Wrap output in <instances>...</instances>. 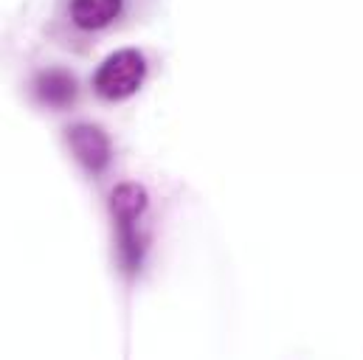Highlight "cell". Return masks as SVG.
Masks as SVG:
<instances>
[{
	"label": "cell",
	"instance_id": "obj_1",
	"mask_svg": "<svg viewBox=\"0 0 363 360\" xmlns=\"http://www.w3.org/2000/svg\"><path fill=\"white\" fill-rule=\"evenodd\" d=\"M110 208H113V217H116V225H118L121 262L127 270H138L141 259H144V248H147L141 220L150 208V194L138 183H121L110 194Z\"/></svg>",
	"mask_w": 363,
	"mask_h": 360
},
{
	"label": "cell",
	"instance_id": "obj_2",
	"mask_svg": "<svg viewBox=\"0 0 363 360\" xmlns=\"http://www.w3.org/2000/svg\"><path fill=\"white\" fill-rule=\"evenodd\" d=\"M144 77H147L144 57L133 48H124V51L110 54L99 65V71L93 77V88L107 101H124L133 93H138V88L144 85Z\"/></svg>",
	"mask_w": 363,
	"mask_h": 360
},
{
	"label": "cell",
	"instance_id": "obj_3",
	"mask_svg": "<svg viewBox=\"0 0 363 360\" xmlns=\"http://www.w3.org/2000/svg\"><path fill=\"white\" fill-rule=\"evenodd\" d=\"M68 144H71L77 161L88 172L99 175V172L107 169L113 150H110V138L104 135L101 127H93V124H77V127H71L68 130Z\"/></svg>",
	"mask_w": 363,
	"mask_h": 360
},
{
	"label": "cell",
	"instance_id": "obj_4",
	"mask_svg": "<svg viewBox=\"0 0 363 360\" xmlns=\"http://www.w3.org/2000/svg\"><path fill=\"white\" fill-rule=\"evenodd\" d=\"M121 14V0H71V17L77 28L99 31Z\"/></svg>",
	"mask_w": 363,
	"mask_h": 360
},
{
	"label": "cell",
	"instance_id": "obj_5",
	"mask_svg": "<svg viewBox=\"0 0 363 360\" xmlns=\"http://www.w3.org/2000/svg\"><path fill=\"white\" fill-rule=\"evenodd\" d=\"M34 90H37V99L43 104L57 107V110L68 107L77 99V82L65 71H45V74H40L37 82H34Z\"/></svg>",
	"mask_w": 363,
	"mask_h": 360
}]
</instances>
